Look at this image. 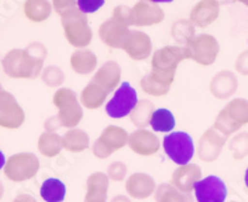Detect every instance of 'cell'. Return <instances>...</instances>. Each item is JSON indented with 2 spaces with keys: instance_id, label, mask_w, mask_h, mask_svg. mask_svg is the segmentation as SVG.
Masks as SVG:
<instances>
[{
  "instance_id": "6da1fadb",
  "label": "cell",
  "mask_w": 248,
  "mask_h": 202,
  "mask_svg": "<svg viewBox=\"0 0 248 202\" xmlns=\"http://www.w3.org/2000/svg\"><path fill=\"white\" fill-rule=\"evenodd\" d=\"M190 59L189 50L183 46H165L154 52L152 59V72L140 79V86L148 94H167L174 82L179 63Z\"/></svg>"
},
{
  "instance_id": "7a4b0ae2",
  "label": "cell",
  "mask_w": 248,
  "mask_h": 202,
  "mask_svg": "<svg viewBox=\"0 0 248 202\" xmlns=\"http://www.w3.org/2000/svg\"><path fill=\"white\" fill-rule=\"evenodd\" d=\"M47 51L40 42H32L25 50L9 51L3 59L4 72L12 78H35L43 70Z\"/></svg>"
},
{
  "instance_id": "3957f363",
  "label": "cell",
  "mask_w": 248,
  "mask_h": 202,
  "mask_svg": "<svg viewBox=\"0 0 248 202\" xmlns=\"http://www.w3.org/2000/svg\"><path fill=\"white\" fill-rule=\"evenodd\" d=\"M62 26L67 41L75 47H86L92 40V30L86 14L78 9H71L61 15Z\"/></svg>"
},
{
  "instance_id": "277c9868",
  "label": "cell",
  "mask_w": 248,
  "mask_h": 202,
  "mask_svg": "<svg viewBox=\"0 0 248 202\" xmlns=\"http://www.w3.org/2000/svg\"><path fill=\"white\" fill-rule=\"evenodd\" d=\"M247 123L248 101L243 98H236L221 110L215 123V129L218 130L225 137H229Z\"/></svg>"
},
{
  "instance_id": "5b68a950",
  "label": "cell",
  "mask_w": 248,
  "mask_h": 202,
  "mask_svg": "<svg viewBox=\"0 0 248 202\" xmlns=\"http://www.w3.org/2000/svg\"><path fill=\"white\" fill-rule=\"evenodd\" d=\"M54 104L59 108V114L52 118L56 126L72 128L82 119V108L76 98V93L68 88H60L54 95Z\"/></svg>"
},
{
  "instance_id": "8992f818",
  "label": "cell",
  "mask_w": 248,
  "mask_h": 202,
  "mask_svg": "<svg viewBox=\"0 0 248 202\" xmlns=\"http://www.w3.org/2000/svg\"><path fill=\"white\" fill-rule=\"evenodd\" d=\"M163 148L168 156L180 166L189 164L195 153L194 140L185 132H174L165 135L163 139Z\"/></svg>"
},
{
  "instance_id": "52a82bcc",
  "label": "cell",
  "mask_w": 248,
  "mask_h": 202,
  "mask_svg": "<svg viewBox=\"0 0 248 202\" xmlns=\"http://www.w3.org/2000/svg\"><path fill=\"white\" fill-rule=\"evenodd\" d=\"M39 159L31 153H20L9 157L6 161L5 176L15 183H21L34 177L39 171Z\"/></svg>"
},
{
  "instance_id": "ba28073f",
  "label": "cell",
  "mask_w": 248,
  "mask_h": 202,
  "mask_svg": "<svg viewBox=\"0 0 248 202\" xmlns=\"http://www.w3.org/2000/svg\"><path fill=\"white\" fill-rule=\"evenodd\" d=\"M137 104H138L137 91L130 86L129 82H124L107 103L106 112L110 118H124L136 109Z\"/></svg>"
},
{
  "instance_id": "9c48e42d",
  "label": "cell",
  "mask_w": 248,
  "mask_h": 202,
  "mask_svg": "<svg viewBox=\"0 0 248 202\" xmlns=\"http://www.w3.org/2000/svg\"><path fill=\"white\" fill-rule=\"evenodd\" d=\"M186 47L189 50L190 59L202 66L212 65L220 52V45L217 40L211 35L206 34L195 37Z\"/></svg>"
},
{
  "instance_id": "30bf717a",
  "label": "cell",
  "mask_w": 248,
  "mask_h": 202,
  "mask_svg": "<svg viewBox=\"0 0 248 202\" xmlns=\"http://www.w3.org/2000/svg\"><path fill=\"white\" fill-rule=\"evenodd\" d=\"M128 141V133L118 126H107L101 137L93 145V154L97 157L105 159L108 157L113 152L123 148Z\"/></svg>"
},
{
  "instance_id": "8fae6325",
  "label": "cell",
  "mask_w": 248,
  "mask_h": 202,
  "mask_svg": "<svg viewBox=\"0 0 248 202\" xmlns=\"http://www.w3.org/2000/svg\"><path fill=\"white\" fill-rule=\"evenodd\" d=\"M25 121V113L20 107L14 95L3 91L0 93V126L8 129H17Z\"/></svg>"
},
{
  "instance_id": "7c38bea8",
  "label": "cell",
  "mask_w": 248,
  "mask_h": 202,
  "mask_svg": "<svg viewBox=\"0 0 248 202\" xmlns=\"http://www.w3.org/2000/svg\"><path fill=\"white\" fill-rule=\"evenodd\" d=\"M195 196L198 202H225L227 187L218 176H207L195 184Z\"/></svg>"
},
{
  "instance_id": "4fadbf2b",
  "label": "cell",
  "mask_w": 248,
  "mask_h": 202,
  "mask_svg": "<svg viewBox=\"0 0 248 202\" xmlns=\"http://www.w3.org/2000/svg\"><path fill=\"white\" fill-rule=\"evenodd\" d=\"M133 10V25L152 26L161 23L165 14L160 6L149 0H139Z\"/></svg>"
},
{
  "instance_id": "5bb4252c",
  "label": "cell",
  "mask_w": 248,
  "mask_h": 202,
  "mask_svg": "<svg viewBox=\"0 0 248 202\" xmlns=\"http://www.w3.org/2000/svg\"><path fill=\"white\" fill-rule=\"evenodd\" d=\"M128 26L119 23L114 17L102 24L98 30L99 39L112 48H123L124 42L129 35Z\"/></svg>"
},
{
  "instance_id": "9a60e30c",
  "label": "cell",
  "mask_w": 248,
  "mask_h": 202,
  "mask_svg": "<svg viewBox=\"0 0 248 202\" xmlns=\"http://www.w3.org/2000/svg\"><path fill=\"white\" fill-rule=\"evenodd\" d=\"M123 50L130 59L141 61L148 59L152 54V40L141 31H130L124 42Z\"/></svg>"
},
{
  "instance_id": "2e32d148",
  "label": "cell",
  "mask_w": 248,
  "mask_h": 202,
  "mask_svg": "<svg viewBox=\"0 0 248 202\" xmlns=\"http://www.w3.org/2000/svg\"><path fill=\"white\" fill-rule=\"evenodd\" d=\"M220 14L218 0H200L190 13V21L194 25L206 28L212 24Z\"/></svg>"
},
{
  "instance_id": "e0dca14e",
  "label": "cell",
  "mask_w": 248,
  "mask_h": 202,
  "mask_svg": "<svg viewBox=\"0 0 248 202\" xmlns=\"http://www.w3.org/2000/svg\"><path fill=\"white\" fill-rule=\"evenodd\" d=\"M128 143L133 152L139 155H144V156L155 154L160 146L158 138L145 129H139L133 133L128 138Z\"/></svg>"
},
{
  "instance_id": "ac0fdd59",
  "label": "cell",
  "mask_w": 248,
  "mask_h": 202,
  "mask_svg": "<svg viewBox=\"0 0 248 202\" xmlns=\"http://www.w3.org/2000/svg\"><path fill=\"white\" fill-rule=\"evenodd\" d=\"M201 179V170L195 164H186L172 174L171 185L181 192L190 194L195 184Z\"/></svg>"
},
{
  "instance_id": "d6986e66",
  "label": "cell",
  "mask_w": 248,
  "mask_h": 202,
  "mask_svg": "<svg viewBox=\"0 0 248 202\" xmlns=\"http://www.w3.org/2000/svg\"><path fill=\"white\" fill-rule=\"evenodd\" d=\"M223 134L218 133V130L211 128L203 134L200 141V157L202 160L211 161L215 160L221 152V148L226 141Z\"/></svg>"
},
{
  "instance_id": "ffe728a7",
  "label": "cell",
  "mask_w": 248,
  "mask_h": 202,
  "mask_svg": "<svg viewBox=\"0 0 248 202\" xmlns=\"http://www.w3.org/2000/svg\"><path fill=\"white\" fill-rule=\"evenodd\" d=\"M119 81H121V67L114 61L106 62L92 78V82L101 86L108 93L112 92L114 87H117Z\"/></svg>"
},
{
  "instance_id": "44dd1931",
  "label": "cell",
  "mask_w": 248,
  "mask_h": 202,
  "mask_svg": "<svg viewBox=\"0 0 248 202\" xmlns=\"http://www.w3.org/2000/svg\"><path fill=\"white\" fill-rule=\"evenodd\" d=\"M125 187L130 196L136 199H145L154 192L155 183L149 175L138 172L128 179Z\"/></svg>"
},
{
  "instance_id": "7402d4cb",
  "label": "cell",
  "mask_w": 248,
  "mask_h": 202,
  "mask_svg": "<svg viewBox=\"0 0 248 202\" xmlns=\"http://www.w3.org/2000/svg\"><path fill=\"white\" fill-rule=\"evenodd\" d=\"M237 90V77L230 71H221L212 78L211 92L217 98H227Z\"/></svg>"
},
{
  "instance_id": "603a6c76",
  "label": "cell",
  "mask_w": 248,
  "mask_h": 202,
  "mask_svg": "<svg viewBox=\"0 0 248 202\" xmlns=\"http://www.w3.org/2000/svg\"><path fill=\"white\" fill-rule=\"evenodd\" d=\"M108 190V176L103 172L92 174L87 180V194L85 202H106Z\"/></svg>"
},
{
  "instance_id": "cb8c5ba5",
  "label": "cell",
  "mask_w": 248,
  "mask_h": 202,
  "mask_svg": "<svg viewBox=\"0 0 248 202\" xmlns=\"http://www.w3.org/2000/svg\"><path fill=\"white\" fill-rule=\"evenodd\" d=\"M97 66V57L90 50H78L71 56V67L78 75H88Z\"/></svg>"
},
{
  "instance_id": "d4e9b609",
  "label": "cell",
  "mask_w": 248,
  "mask_h": 202,
  "mask_svg": "<svg viewBox=\"0 0 248 202\" xmlns=\"http://www.w3.org/2000/svg\"><path fill=\"white\" fill-rule=\"evenodd\" d=\"M52 8L47 0H26L24 4V13L26 17L34 23H43L48 19Z\"/></svg>"
},
{
  "instance_id": "484cf974",
  "label": "cell",
  "mask_w": 248,
  "mask_h": 202,
  "mask_svg": "<svg viewBox=\"0 0 248 202\" xmlns=\"http://www.w3.org/2000/svg\"><path fill=\"white\" fill-rule=\"evenodd\" d=\"M40 195L46 202H62L66 197V185L61 180L51 177L43 183Z\"/></svg>"
},
{
  "instance_id": "4316f807",
  "label": "cell",
  "mask_w": 248,
  "mask_h": 202,
  "mask_svg": "<svg viewBox=\"0 0 248 202\" xmlns=\"http://www.w3.org/2000/svg\"><path fill=\"white\" fill-rule=\"evenodd\" d=\"M107 95V91L103 90L101 86H98V84L91 81L87 84V87L82 91L81 102L88 109H96V108L101 107L102 104H103Z\"/></svg>"
},
{
  "instance_id": "83f0119b",
  "label": "cell",
  "mask_w": 248,
  "mask_h": 202,
  "mask_svg": "<svg viewBox=\"0 0 248 202\" xmlns=\"http://www.w3.org/2000/svg\"><path fill=\"white\" fill-rule=\"evenodd\" d=\"M156 202H194L192 196L186 192H181L170 184H161L155 191Z\"/></svg>"
},
{
  "instance_id": "f1b7e54d",
  "label": "cell",
  "mask_w": 248,
  "mask_h": 202,
  "mask_svg": "<svg viewBox=\"0 0 248 202\" xmlns=\"http://www.w3.org/2000/svg\"><path fill=\"white\" fill-rule=\"evenodd\" d=\"M149 125L152 126L154 132H171L175 126L174 114H172L169 109H165V108H160V109L154 110L152 117H150Z\"/></svg>"
},
{
  "instance_id": "f546056e",
  "label": "cell",
  "mask_w": 248,
  "mask_h": 202,
  "mask_svg": "<svg viewBox=\"0 0 248 202\" xmlns=\"http://www.w3.org/2000/svg\"><path fill=\"white\" fill-rule=\"evenodd\" d=\"M62 144H63V148H66L70 152L79 153L88 148L90 139H88V135L85 132L75 129L66 133L65 137L62 138Z\"/></svg>"
},
{
  "instance_id": "4dcf8cb0",
  "label": "cell",
  "mask_w": 248,
  "mask_h": 202,
  "mask_svg": "<svg viewBox=\"0 0 248 202\" xmlns=\"http://www.w3.org/2000/svg\"><path fill=\"white\" fill-rule=\"evenodd\" d=\"M63 148V144H62V138L59 137L57 134L54 133H44L41 137H40L39 140V150L43 153L45 156L52 157L56 156L61 149Z\"/></svg>"
},
{
  "instance_id": "1f68e13d",
  "label": "cell",
  "mask_w": 248,
  "mask_h": 202,
  "mask_svg": "<svg viewBox=\"0 0 248 202\" xmlns=\"http://www.w3.org/2000/svg\"><path fill=\"white\" fill-rule=\"evenodd\" d=\"M172 37H174L179 44L186 47L190 42L195 39V28L191 21L180 20L178 23L172 25Z\"/></svg>"
},
{
  "instance_id": "d6a6232c",
  "label": "cell",
  "mask_w": 248,
  "mask_h": 202,
  "mask_svg": "<svg viewBox=\"0 0 248 202\" xmlns=\"http://www.w3.org/2000/svg\"><path fill=\"white\" fill-rule=\"evenodd\" d=\"M153 112H154L153 110V104L149 101L138 102L136 109L132 112L133 123H136L140 128L147 126V124H149Z\"/></svg>"
},
{
  "instance_id": "836d02e7",
  "label": "cell",
  "mask_w": 248,
  "mask_h": 202,
  "mask_svg": "<svg viewBox=\"0 0 248 202\" xmlns=\"http://www.w3.org/2000/svg\"><path fill=\"white\" fill-rule=\"evenodd\" d=\"M63 75H62V71L60 70L59 67H54V66H51V67H47L43 73V79L44 82L50 86V87H54V86H59L63 82Z\"/></svg>"
},
{
  "instance_id": "e575fe53",
  "label": "cell",
  "mask_w": 248,
  "mask_h": 202,
  "mask_svg": "<svg viewBox=\"0 0 248 202\" xmlns=\"http://www.w3.org/2000/svg\"><path fill=\"white\" fill-rule=\"evenodd\" d=\"M125 26L133 25V10L127 5H118L113 10V16Z\"/></svg>"
},
{
  "instance_id": "d590c367",
  "label": "cell",
  "mask_w": 248,
  "mask_h": 202,
  "mask_svg": "<svg viewBox=\"0 0 248 202\" xmlns=\"http://www.w3.org/2000/svg\"><path fill=\"white\" fill-rule=\"evenodd\" d=\"M105 5V0H77L78 10L83 14H92Z\"/></svg>"
},
{
  "instance_id": "8d00e7d4",
  "label": "cell",
  "mask_w": 248,
  "mask_h": 202,
  "mask_svg": "<svg viewBox=\"0 0 248 202\" xmlns=\"http://www.w3.org/2000/svg\"><path fill=\"white\" fill-rule=\"evenodd\" d=\"M242 148L245 155L248 153V133H243V134H240L238 137L232 141V150H240L237 157H242Z\"/></svg>"
},
{
  "instance_id": "74e56055",
  "label": "cell",
  "mask_w": 248,
  "mask_h": 202,
  "mask_svg": "<svg viewBox=\"0 0 248 202\" xmlns=\"http://www.w3.org/2000/svg\"><path fill=\"white\" fill-rule=\"evenodd\" d=\"M125 172H127V168L125 165L122 163H113L110 164L109 169H108V174L112 177L113 180H117V181H121L125 176Z\"/></svg>"
},
{
  "instance_id": "f35d334b",
  "label": "cell",
  "mask_w": 248,
  "mask_h": 202,
  "mask_svg": "<svg viewBox=\"0 0 248 202\" xmlns=\"http://www.w3.org/2000/svg\"><path fill=\"white\" fill-rule=\"evenodd\" d=\"M52 3H54L55 10L60 15H62L63 13L71 10V9H75L76 0H52Z\"/></svg>"
},
{
  "instance_id": "ab89813d",
  "label": "cell",
  "mask_w": 248,
  "mask_h": 202,
  "mask_svg": "<svg viewBox=\"0 0 248 202\" xmlns=\"http://www.w3.org/2000/svg\"><path fill=\"white\" fill-rule=\"evenodd\" d=\"M236 70L243 76H248V50L243 51L238 56L236 61Z\"/></svg>"
},
{
  "instance_id": "60d3db41",
  "label": "cell",
  "mask_w": 248,
  "mask_h": 202,
  "mask_svg": "<svg viewBox=\"0 0 248 202\" xmlns=\"http://www.w3.org/2000/svg\"><path fill=\"white\" fill-rule=\"evenodd\" d=\"M13 202H37V201L34 199V197L30 196V195H19V196H17Z\"/></svg>"
},
{
  "instance_id": "b9f144b4",
  "label": "cell",
  "mask_w": 248,
  "mask_h": 202,
  "mask_svg": "<svg viewBox=\"0 0 248 202\" xmlns=\"http://www.w3.org/2000/svg\"><path fill=\"white\" fill-rule=\"evenodd\" d=\"M112 202H130L127 197L124 196H117L112 200Z\"/></svg>"
},
{
  "instance_id": "7bdbcfd3",
  "label": "cell",
  "mask_w": 248,
  "mask_h": 202,
  "mask_svg": "<svg viewBox=\"0 0 248 202\" xmlns=\"http://www.w3.org/2000/svg\"><path fill=\"white\" fill-rule=\"evenodd\" d=\"M5 156H4V154L1 153V150H0V170L5 166Z\"/></svg>"
},
{
  "instance_id": "ee69618b",
  "label": "cell",
  "mask_w": 248,
  "mask_h": 202,
  "mask_svg": "<svg viewBox=\"0 0 248 202\" xmlns=\"http://www.w3.org/2000/svg\"><path fill=\"white\" fill-rule=\"evenodd\" d=\"M149 1H152V3L154 4H158V3H171V1H174V0H149Z\"/></svg>"
},
{
  "instance_id": "f6af8a7d",
  "label": "cell",
  "mask_w": 248,
  "mask_h": 202,
  "mask_svg": "<svg viewBox=\"0 0 248 202\" xmlns=\"http://www.w3.org/2000/svg\"><path fill=\"white\" fill-rule=\"evenodd\" d=\"M245 184L248 188V168H247V170H246V174H245Z\"/></svg>"
},
{
  "instance_id": "bcb514c9",
  "label": "cell",
  "mask_w": 248,
  "mask_h": 202,
  "mask_svg": "<svg viewBox=\"0 0 248 202\" xmlns=\"http://www.w3.org/2000/svg\"><path fill=\"white\" fill-rule=\"evenodd\" d=\"M3 195H4V186H3V184L0 183V199L3 197Z\"/></svg>"
},
{
  "instance_id": "7dc6e473",
  "label": "cell",
  "mask_w": 248,
  "mask_h": 202,
  "mask_svg": "<svg viewBox=\"0 0 248 202\" xmlns=\"http://www.w3.org/2000/svg\"><path fill=\"white\" fill-rule=\"evenodd\" d=\"M240 1H241V3L245 4V5L247 6V8H248V0H240Z\"/></svg>"
},
{
  "instance_id": "c3c4849f",
  "label": "cell",
  "mask_w": 248,
  "mask_h": 202,
  "mask_svg": "<svg viewBox=\"0 0 248 202\" xmlns=\"http://www.w3.org/2000/svg\"><path fill=\"white\" fill-rule=\"evenodd\" d=\"M3 87H1V84H0V93H1V92H3Z\"/></svg>"
},
{
  "instance_id": "681fc988",
  "label": "cell",
  "mask_w": 248,
  "mask_h": 202,
  "mask_svg": "<svg viewBox=\"0 0 248 202\" xmlns=\"http://www.w3.org/2000/svg\"><path fill=\"white\" fill-rule=\"evenodd\" d=\"M237 1H240V0H237Z\"/></svg>"
}]
</instances>
